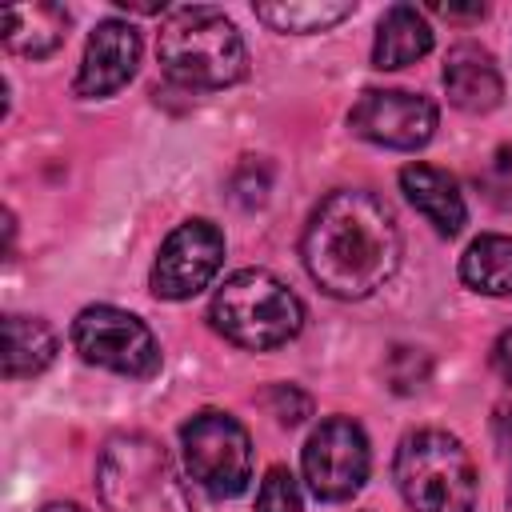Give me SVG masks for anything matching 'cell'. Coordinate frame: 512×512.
I'll return each instance as SVG.
<instances>
[{
    "instance_id": "5bb4252c",
    "label": "cell",
    "mask_w": 512,
    "mask_h": 512,
    "mask_svg": "<svg viewBox=\"0 0 512 512\" xmlns=\"http://www.w3.org/2000/svg\"><path fill=\"white\" fill-rule=\"evenodd\" d=\"M0 28H4V44L20 56H52L64 36H68V12L52 0H36V4H16V8H4L0 16Z\"/></svg>"
},
{
    "instance_id": "cb8c5ba5",
    "label": "cell",
    "mask_w": 512,
    "mask_h": 512,
    "mask_svg": "<svg viewBox=\"0 0 512 512\" xmlns=\"http://www.w3.org/2000/svg\"><path fill=\"white\" fill-rule=\"evenodd\" d=\"M44 512H84V508H76V504H48Z\"/></svg>"
},
{
    "instance_id": "52a82bcc",
    "label": "cell",
    "mask_w": 512,
    "mask_h": 512,
    "mask_svg": "<svg viewBox=\"0 0 512 512\" xmlns=\"http://www.w3.org/2000/svg\"><path fill=\"white\" fill-rule=\"evenodd\" d=\"M72 344L88 364L120 376H152L160 368V348L148 324L112 304L84 308L72 320Z\"/></svg>"
},
{
    "instance_id": "4fadbf2b",
    "label": "cell",
    "mask_w": 512,
    "mask_h": 512,
    "mask_svg": "<svg viewBox=\"0 0 512 512\" xmlns=\"http://www.w3.org/2000/svg\"><path fill=\"white\" fill-rule=\"evenodd\" d=\"M400 188L408 196V204L440 232V236H456L468 220V208H464V196H460V184L444 172V168H432V164H408L400 172Z\"/></svg>"
},
{
    "instance_id": "3957f363",
    "label": "cell",
    "mask_w": 512,
    "mask_h": 512,
    "mask_svg": "<svg viewBox=\"0 0 512 512\" xmlns=\"http://www.w3.org/2000/svg\"><path fill=\"white\" fill-rule=\"evenodd\" d=\"M96 492L108 512H192L172 456L144 432H116L100 448Z\"/></svg>"
},
{
    "instance_id": "277c9868",
    "label": "cell",
    "mask_w": 512,
    "mask_h": 512,
    "mask_svg": "<svg viewBox=\"0 0 512 512\" xmlns=\"http://www.w3.org/2000/svg\"><path fill=\"white\" fill-rule=\"evenodd\" d=\"M208 316L224 340L252 348V352L288 344L304 324V308H300L296 292L264 268H244V272L228 276L216 288Z\"/></svg>"
},
{
    "instance_id": "ffe728a7",
    "label": "cell",
    "mask_w": 512,
    "mask_h": 512,
    "mask_svg": "<svg viewBox=\"0 0 512 512\" xmlns=\"http://www.w3.org/2000/svg\"><path fill=\"white\" fill-rule=\"evenodd\" d=\"M256 512H300V484L288 468H268L256 492Z\"/></svg>"
},
{
    "instance_id": "30bf717a",
    "label": "cell",
    "mask_w": 512,
    "mask_h": 512,
    "mask_svg": "<svg viewBox=\"0 0 512 512\" xmlns=\"http://www.w3.org/2000/svg\"><path fill=\"white\" fill-rule=\"evenodd\" d=\"M356 136L384 148H420L436 132V104L420 92L404 88H368L348 112Z\"/></svg>"
},
{
    "instance_id": "9a60e30c",
    "label": "cell",
    "mask_w": 512,
    "mask_h": 512,
    "mask_svg": "<svg viewBox=\"0 0 512 512\" xmlns=\"http://www.w3.org/2000/svg\"><path fill=\"white\" fill-rule=\"evenodd\" d=\"M428 48H432V28H428L424 12H416L412 4H392L380 16L372 64L376 68H404V64L428 56Z\"/></svg>"
},
{
    "instance_id": "6da1fadb",
    "label": "cell",
    "mask_w": 512,
    "mask_h": 512,
    "mask_svg": "<svg viewBox=\"0 0 512 512\" xmlns=\"http://www.w3.org/2000/svg\"><path fill=\"white\" fill-rule=\"evenodd\" d=\"M400 228L392 208L360 188L324 196L304 228V268L336 300H364L392 280Z\"/></svg>"
},
{
    "instance_id": "5b68a950",
    "label": "cell",
    "mask_w": 512,
    "mask_h": 512,
    "mask_svg": "<svg viewBox=\"0 0 512 512\" xmlns=\"http://www.w3.org/2000/svg\"><path fill=\"white\" fill-rule=\"evenodd\" d=\"M396 488L412 512H472L476 508V464L468 448L440 432H408L396 448Z\"/></svg>"
},
{
    "instance_id": "7a4b0ae2",
    "label": "cell",
    "mask_w": 512,
    "mask_h": 512,
    "mask_svg": "<svg viewBox=\"0 0 512 512\" xmlns=\"http://www.w3.org/2000/svg\"><path fill=\"white\" fill-rule=\"evenodd\" d=\"M156 52H160L164 72L176 84L200 88V92L228 88L244 80L248 72V48L236 24L220 8H208V4L172 8L168 20L160 24Z\"/></svg>"
},
{
    "instance_id": "d6986e66",
    "label": "cell",
    "mask_w": 512,
    "mask_h": 512,
    "mask_svg": "<svg viewBox=\"0 0 512 512\" xmlns=\"http://www.w3.org/2000/svg\"><path fill=\"white\" fill-rule=\"evenodd\" d=\"M476 184H480V192H484L488 204L512 208V148H496V152L476 168Z\"/></svg>"
},
{
    "instance_id": "44dd1931",
    "label": "cell",
    "mask_w": 512,
    "mask_h": 512,
    "mask_svg": "<svg viewBox=\"0 0 512 512\" xmlns=\"http://www.w3.org/2000/svg\"><path fill=\"white\" fill-rule=\"evenodd\" d=\"M384 372H388V380H392L396 392H416L428 380V356L420 348H396L388 356Z\"/></svg>"
},
{
    "instance_id": "7c38bea8",
    "label": "cell",
    "mask_w": 512,
    "mask_h": 512,
    "mask_svg": "<svg viewBox=\"0 0 512 512\" xmlns=\"http://www.w3.org/2000/svg\"><path fill=\"white\" fill-rule=\"evenodd\" d=\"M444 92L464 112H492L504 96L500 68L480 44H456L444 60Z\"/></svg>"
},
{
    "instance_id": "2e32d148",
    "label": "cell",
    "mask_w": 512,
    "mask_h": 512,
    "mask_svg": "<svg viewBox=\"0 0 512 512\" xmlns=\"http://www.w3.org/2000/svg\"><path fill=\"white\" fill-rule=\"evenodd\" d=\"M56 360V336L40 316L4 320V380L40 376Z\"/></svg>"
},
{
    "instance_id": "ba28073f",
    "label": "cell",
    "mask_w": 512,
    "mask_h": 512,
    "mask_svg": "<svg viewBox=\"0 0 512 512\" xmlns=\"http://www.w3.org/2000/svg\"><path fill=\"white\" fill-rule=\"evenodd\" d=\"M300 464H304V480L316 500H328V504L348 500L364 488L368 468H372L368 436L356 420L332 416L308 436Z\"/></svg>"
},
{
    "instance_id": "8fae6325",
    "label": "cell",
    "mask_w": 512,
    "mask_h": 512,
    "mask_svg": "<svg viewBox=\"0 0 512 512\" xmlns=\"http://www.w3.org/2000/svg\"><path fill=\"white\" fill-rule=\"evenodd\" d=\"M140 64V32L124 20H100L84 44V60L76 72V96L96 100L132 80Z\"/></svg>"
},
{
    "instance_id": "e0dca14e",
    "label": "cell",
    "mask_w": 512,
    "mask_h": 512,
    "mask_svg": "<svg viewBox=\"0 0 512 512\" xmlns=\"http://www.w3.org/2000/svg\"><path fill=\"white\" fill-rule=\"evenodd\" d=\"M460 280L484 296H512V236L488 232L460 256Z\"/></svg>"
},
{
    "instance_id": "8992f818",
    "label": "cell",
    "mask_w": 512,
    "mask_h": 512,
    "mask_svg": "<svg viewBox=\"0 0 512 512\" xmlns=\"http://www.w3.org/2000/svg\"><path fill=\"white\" fill-rule=\"evenodd\" d=\"M188 476L216 500H232L252 480V440L228 412H196L180 428Z\"/></svg>"
},
{
    "instance_id": "ac0fdd59",
    "label": "cell",
    "mask_w": 512,
    "mask_h": 512,
    "mask_svg": "<svg viewBox=\"0 0 512 512\" xmlns=\"http://www.w3.org/2000/svg\"><path fill=\"white\" fill-rule=\"evenodd\" d=\"M356 4L348 0H280V4H256V16L276 32H324L328 24L352 16Z\"/></svg>"
},
{
    "instance_id": "7402d4cb",
    "label": "cell",
    "mask_w": 512,
    "mask_h": 512,
    "mask_svg": "<svg viewBox=\"0 0 512 512\" xmlns=\"http://www.w3.org/2000/svg\"><path fill=\"white\" fill-rule=\"evenodd\" d=\"M272 404H276V420L288 424V428L308 416V396H300L292 384H280V388L272 392Z\"/></svg>"
},
{
    "instance_id": "603a6c76",
    "label": "cell",
    "mask_w": 512,
    "mask_h": 512,
    "mask_svg": "<svg viewBox=\"0 0 512 512\" xmlns=\"http://www.w3.org/2000/svg\"><path fill=\"white\" fill-rule=\"evenodd\" d=\"M492 368L500 372L504 384H512V328L496 340V348H492Z\"/></svg>"
},
{
    "instance_id": "9c48e42d",
    "label": "cell",
    "mask_w": 512,
    "mask_h": 512,
    "mask_svg": "<svg viewBox=\"0 0 512 512\" xmlns=\"http://www.w3.org/2000/svg\"><path fill=\"white\" fill-rule=\"evenodd\" d=\"M224 264V236L208 220H184L164 244L152 264V292L160 300H188Z\"/></svg>"
}]
</instances>
